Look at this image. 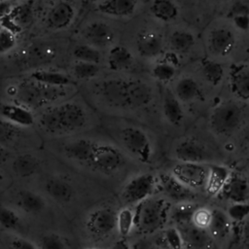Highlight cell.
Listing matches in <instances>:
<instances>
[{
    "instance_id": "83f0119b",
    "label": "cell",
    "mask_w": 249,
    "mask_h": 249,
    "mask_svg": "<svg viewBox=\"0 0 249 249\" xmlns=\"http://www.w3.org/2000/svg\"><path fill=\"white\" fill-rule=\"evenodd\" d=\"M24 75H26L27 77H29L34 81H37L39 83L49 85V86H53V87L74 86V82L68 73L59 69H55L53 67L35 69Z\"/></svg>"
},
{
    "instance_id": "6da1fadb",
    "label": "cell",
    "mask_w": 249,
    "mask_h": 249,
    "mask_svg": "<svg viewBox=\"0 0 249 249\" xmlns=\"http://www.w3.org/2000/svg\"><path fill=\"white\" fill-rule=\"evenodd\" d=\"M86 100L107 117L128 118L148 110L156 101V87L146 79L125 74L101 76L85 83Z\"/></svg>"
},
{
    "instance_id": "9c48e42d",
    "label": "cell",
    "mask_w": 249,
    "mask_h": 249,
    "mask_svg": "<svg viewBox=\"0 0 249 249\" xmlns=\"http://www.w3.org/2000/svg\"><path fill=\"white\" fill-rule=\"evenodd\" d=\"M84 43L103 52L114 46L117 40L115 28L104 19H93L87 22L80 30Z\"/></svg>"
},
{
    "instance_id": "bcb514c9",
    "label": "cell",
    "mask_w": 249,
    "mask_h": 249,
    "mask_svg": "<svg viewBox=\"0 0 249 249\" xmlns=\"http://www.w3.org/2000/svg\"><path fill=\"white\" fill-rule=\"evenodd\" d=\"M211 209L197 206L192 215L191 224L197 229L207 231L211 221Z\"/></svg>"
},
{
    "instance_id": "44dd1931",
    "label": "cell",
    "mask_w": 249,
    "mask_h": 249,
    "mask_svg": "<svg viewBox=\"0 0 249 249\" xmlns=\"http://www.w3.org/2000/svg\"><path fill=\"white\" fill-rule=\"evenodd\" d=\"M105 66L114 74H125L135 66L133 53L124 45L115 44L106 51L104 55Z\"/></svg>"
},
{
    "instance_id": "681fc988",
    "label": "cell",
    "mask_w": 249,
    "mask_h": 249,
    "mask_svg": "<svg viewBox=\"0 0 249 249\" xmlns=\"http://www.w3.org/2000/svg\"><path fill=\"white\" fill-rule=\"evenodd\" d=\"M13 156V151L0 145V167L5 163H8Z\"/></svg>"
},
{
    "instance_id": "1f68e13d",
    "label": "cell",
    "mask_w": 249,
    "mask_h": 249,
    "mask_svg": "<svg viewBox=\"0 0 249 249\" xmlns=\"http://www.w3.org/2000/svg\"><path fill=\"white\" fill-rule=\"evenodd\" d=\"M9 17L21 32L29 28L36 18V9L33 0H24L14 5Z\"/></svg>"
},
{
    "instance_id": "7a4b0ae2",
    "label": "cell",
    "mask_w": 249,
    "mask_h": 249,
    "mask_svg": "<svg viewBox=\"0 0 249 249\" xmlns=\"http://www.w3.org/2000/svg\"><path fill=\"white\" fill-rule=\"evenodd\" d=\"M100 124L94 108L84 95L71 97L35 113L34 128L39 135L51 140L85 133Z\"/></svg>"
},
{
    "instance_id": "60d3db41",
    "label": "cell",
    "mask_w": 249,
    "mask_h": 249,
    "mask_svg": "<svg viewBox=\"0 0 249 249\" xmlns=\"http://www.w3.org/2000/svg\"><path fill=\"white\" fill-rule=\"evenodd\" d=\"M21 227V219L17 210L10 206L0 205V228L8 231H17Z\"/></svg>"
},
{
    "instance_id": "484cf974",
    "label": "cell",
    "mask_w": 249,
    "mask_h": 249,
    "mask_svg": "<svg viewBox=\"0 0 249 249\" xmlns=\"http://www.w3.org/2000/svg\"><path fill=\"white\" fill-rule=\"evenodd\" d=\"M227 70L222 62L212 59L210 57H204L199 60L198 63V76L199 81L203 85L206 84L212 88L220 87L226 79Z\"/></svg>"
},
{
    "instance_id": "52a82bcc",
    "label": "cell",
    "mask_w": 249,
    "mask_h": 249,
    "mask_svg": "<svg viewBox=\"0 0 249 249\" xmlns=\"http://www.w3.org/2000/svg\"><path fill=\"white\" fill-rule=\"evenodd\" d=\"M238 33L229 19L211 25L205 35L208 57L221 62L222 59L232 55L238 43Z\"/></svg>"
},
{
    "instance_id": "8d00e7d4",
    "label": "cell",
    "mask_w": 249,
    "mask_h": 249,
    "mask_svg": "<svg viewBox=\"0 0 249 249\" xmlns=\"http://www.w3.org/2000/svg\"><path fill=\"white\" fill-rule=\"evenodd\" d=\"M176 228L182 235L185 246L192 248H203L211 241V236L207 231L197 229L191 223Z\"/></svg>"
},
{
    "instance_id": "ab89813d",
    "label": "cell",
    "mask_w": 249,
    "mask_h": 249,
    "mask_svg": "<svg viewBox=\"0 0 249 249\" xmlns=\"http://www.w3.org/2000/svg\"><path fill=\"white\" fill-rule=\"evenodd\" d=\"M197 205L193 201L176 203L174 206L171 205L168 219H170L176 225V227L189 224L191 223L192 215Z\"/></svg>"
},
{
    "instance_id": "ba28073f",
    "label": "cell",
    "mask_w": 249,
    "mask_h": 249,
    "mask_svg": "<svg viewBox=\"0 0 249 249\" xmlns=\"http://www.w3.org/2000/svg\"><path fill=\"white\" fill-rule=\"evenodd\" d=\"M124 163V153L116 143L95 139L90 158L87 164L88 166L102 173L111 174L119 171Z\"/></svg>"
},
{
    "instance_id": "ac0fdd59",
    "label": "cell",
    "mask_w": 249,
    "mask_h": 249,
    "mask_svg": "<svg viewBox=\"0 0 249 249\" xmlns=\"http://www.w3.org/2000/svg\"><path fill=\"white\" fill-rule=\"evenodd\" d=\"M208 169L209 165L205 163L178 162L170 173L183 185L193 190L204 186Z\"/></svg>"
},
{
    "instance_id": "cb8c5ba5",
    "label": "cell",
    "mask_w": 249,
    "mask_h": 249,
    "mask_svg": "<svg viewBox=\"0 0 249 249\" xmlns=\"http://www.w3.org/2000/svg\"><path fill=\"white\" fill-rule=\"evenodd\" d=\"M139 0H100L96 4L98 13L114 19L132 18L138 11Z\"/></svg>"
},
{
    "instance_id": "4316f807",
    "label": "cell",
    "mask_w": 249,
    "mask_h": 249,
    "mask_svg": "<svg viewBox=\"0 0 249 249\" xmlns=\"http://www.w3.org/2000/svg\"><path fill=\"white\" fill-rule=\"evenodd\" d=\"M166 44L169 52L180 57L193 51L196 44V38L195 34L187 28H174L168 34Z\"/></svg>"
},
{
    "instance_id": "9a60e30c",
    "label": "cell",
    "mask_w": 249,
    "mask_h": 249,
    "mask_svg": "<svg viewBox=\"0 0 249 249\" xmlns=\"http://www.w3.org/2000/svg\"><path fill=\"white\" fill-rule=\"evenodd\" d=\"M228 88L233 96L242 103L249 100V66L247 61L232 63L227 71Z\"/></svg>"
},
{
    "instance_id": "836d02e7",
    "label": "cell",
    "mask_w": 249,
    "mask_h": 249,
    "mask_svg": "<svg viewBox=\"0 0 249 249\" xmlns=\"http://www.w3.org/2000/svg\"><path fill=\"white\" fill-rule=\"evenodd\" d=\"M32 129L34 128L17 126L0 117V145L12 151V148L24 139Z\"/></svg>"
},
{
    "instance_id": "816d5d0a",
    "label": "cell",
    "mask_w": 249,
    "mask_h": 249,
    "mask_svg": "<svg viewBox=\"0 0 249 249\" xmlns=\"http://www.w3.org/2000/svg\"><path fill=\"white\" fill-rule=\"evenodd\" d=\"M4 179V174H3V171H2V169L0 168V183L2 182V180Z\"/></svg>"
},
{
    "instance_id": "3957f363",
    "label": "cell",
    "mask_w": 249,
    "mask_h": 249,
    "mask_svg": "<svg viewBox=\"0 0 249 249\" xmlns=\"http://www.w3.org/2000/svg\"><path fill=\"white\" fill-rule=\"evenodd\" d=\"M74 86L53 87L20 75L1 79L0 101L20 104L34 113L71 97Z\"/></svg>"
},
{
    "instance_id": "f907efd6",
    "label": "cell",
    "mask_w": 249,
    "mask_h": 249,
    "mask_svg": "<svg viewBox=\"0 0 249 249\" xmlns=\"http://www.w3.org/2000/svg\"><path fill=\"white\" fill-rule=\"evenodd\" d=\"M109 249H131V247L125 238H121L117 240Z\"/></svg>"
},
{
    "instance_id": "5bb4252c",
    "label": "cell",
    "mask_w": 249,
    "mask_h": 249,
    "mask_svg": "<svg viewBox=\"0 0 249 249\" xmlns=\"http://www.w3.org/2000/svg\"><path fill=\"white\" fill-rule=\"evenodd\" d=\"M76 17V9L68 0H56L44 16V25L49 31L57 32L67 29Z\"/></svg>"
},
{
    "instance_id": "e575fe53",
    "label": "cell",
    "mask_w": 249,
    "mask_h": 249,
    "mask_svg": "<svg viewBox=\"0 0 249 249\" xmlns=\"http://www.w3.org/2000/svg\"><path fill=\"white\" fill-rule=\"evenodd\" d=\"M45 191L51 198L59 203H68L74 196L72 186L64 179L58 177H53L47 180Z\"/></svg>"
},
{
    "instance_id": "74e56055",
    "label": "cell",
    "mask_w": 249,
    "mask_h": 249,
    "mask_svg": "<svg viewBox=\"0 0 249 249\" xmlns=\"http://www.w3.org/2000/svg\"><path fill=\"white\" fill-rule=\"evenodd\" d=\"M71 55L73 60L89 62L93 64L101 65L104 62L103 52L88 45L84 42L77 43L71 50Z\"/></svg>"
},
{
    "instance_id": "6f0895ef",
    "label": "cell",
    "mask_w": 249,
    "mask_h": 249,
    "mask_svg": "<svg viewBox=\"0 0 249 249\" xmlns=\"http://www.w3.org/2000/svg\"><path fill=\"white\" fill-rule=\"evenodd\" d=\"M54 1H56V0H54Z\"/></svg>"
},
{
    "instance_id": "b9f144b4",
    "label": "cell",
    "mask_w": 249,
    "mask_h": 249,
    "mask_svg": "<svg viewBox=\"0 0 249 249\" xmlns=\"http://www.w3.org/2000/svg\"><path fill=\"white\" fill-rule=\"evenodd\" d=\"M116 229L123 238L126 237L134 229V213L129 206L123 207L117 212Z\"/></svg>"
},
{
    "instance_id": "ffe728a7",
    "label": "cell",
    "mask_w": 249,
    "mask_h": 249,
    "mask_svg": "<svg viewBox=\"0 0 249 249\" xmlns=\"http://www.w3.org/2000/svg\"><path fill=\"white\" fill-rule=\"evenodd\" d=\"M160 100L163 121L172 126L181 125L185 120V108L169 87L160 86Z\"/></svg>"
},
{
    "instance_id": "d6a6232c",
    "label": "cell",
    "mask_w": 249,
    "mask_h": 249,
    "mask_svg": "<svg viewBox=\"0 0 249 249\" xmlns=\"http://www.w3.org/2000/svg\"><path fill=\"white\" fill-rule=\"evenodd\" d=\"M231 172V171L225 165L210 164L206 181L203 186L206 194L210 196H218L228 181Z\"/></svg>"
},
{
    "instance_id": "30bf717a",
    "label": "cell",
    "mask_w": 249,
    "mask_h": 249,
    "mask_svg": "<svg viewBox=\"0 0 249 249\" xmlns=\"http://www.w3.org/2000/svg\"><path fill=\"white\" fill-rule=\"evenodd\" d=\"M157 176L152 173L138 174L129 179L124 186L121 194L122 200L127 206L136 205L154 196L157 191Z\"/></svg>"
},
{
    "instance_id": "8fae6325",
    "label": "cell",
    "mask_w": 249,
    "mask_h": 249,
    "mask_svg": "<svg viewBox=\"0 0 249 249\" xmlns=\"http://www.w3.org/2000/svg\"><path fill=\"white\" fill-rule=\"evenodd\" d=\"M173 155L178 162L207 164L213 158V153L209 147L194 136L180 138L174 145Z\"/></svg>"
},
{
    "instance_id": "d6986e66",
    "label": "cell",
    "mask_w": 249,
    "mask_h": 249,
    "mask_svg": "<svg viewBox=\"0 0 249 249\" xmlns=\"http://www.w3.org/2000/svg\"><path fill=\"white\" fill-rule=\"evenodd\" d=\"M172 92L183 106L193 104L203 98V85L195 76L183 74L172 82Z\"/></svg>"
},
{
    "instance_id": "4fadbf2b",
    "label": "cell",
    "mask_w": 249,
    "mask_h": 249,
    "mask_svg": "<svg viewBox=\"0 0 249 249\" xmlns=\"http://www.w3.org/2000/svg\"><path fill=\"white\" fill-rule=\"evenodd\" d=\"M166 43L163 35L157 30L142 29L135 36L134 49L138 56L145 59L155 61L164 53Z\"/></svg>"
},
{
    "instance_id": "d4e9b609",
    "label": "cell",
    "mask_w": 249,
    "mask_h": 249,
    "mask_svg": "<svg viewBox=\"0 0 249 249\" xmlns=\"http://www.w3.org/2000/svg\"><path fill=\"white\" fill-rule=\"evenodd\" d=\"M231 203L248 202L249 185L246 177L231 172V175L218 195Z\"/></svg>"
},
{
    "instance_id": "f35d334b",
    "label": "cell",
    "mask_w": 249,
    "mask_h": 249,
    "mask_svg": "<svg viewBox=\"0 0 249 249\" xmlns=\"http://www.w3.org/2000/svg\"><path fill=\"white\" fill-rule=\"evenodd\" d=\"M211 221L207 231L209 232L210 236L215 238H223L231 231V220L226 212L222 209H211Z\"/></svg>"
},
{
    "instance_id": "f1b7e54d",
    "label": "cell",
    "mask_w": 249,
    "mask_h": 249,
    "mask_svg": "<svg viewBox=\"0 0 249 249\" xmlns=\"http://www.w3.org/2000/svg\"><path fill=\"white\" fill-rule=\"evenodd\" d=\"M13 173L19 178H28L38 172L41 166L40 159L31 152H21L10 160Z\"/></svg>"
},
{
    "instance_id": "e0dca14e",
    "label": "cell",
    "mask_w": 249,
    "mask_h": 249,
    "mask_svg": "<svg viewBox=\"0 0 249 249\" xmlns=\"http://www.w3.org/2000/svg\"><path fill=\"white\" fill-rule=\"evenodd\" d=\"M117 212L109 206L93 210L86 220V229L95 237H105L116 229Z\"/></svg>"
},
{
    "instance_id": "d590c367",
    "label": "cell",
    "mask_w": 249,
    "mask_h": 249,
    "mask_svg": "<svg viewBox=\"0 0 249 249\" xmlns=\"http://www.w3.org/2000/svg\"><path fill=\"white\" fill-rule=\"evenodd\" d=\"M68 74L73 82L88 83L102 76V65L73 60Z\"/></svg>"
},
{
    "instance_id": "7c38bea8",
    "label": "cell",
    "mask_w": 249,
    "mask_h": 249,
    "mask_svg": "<svg viewBox=\"0 0 249 249\" xmlns=\"http://www.w3.org/2000/svg\"><path fill=\"white\" fill-rule=\"evenodd\" d=\"M95 139L96 138L82 133L57 140H60L59 150L65 159L87 165L90 158Z\"/></svg>"
},
{
    "instance_id": "5b68a950",
    "label": "cell",
    "mask_w": 249,
    "mask_h": 249,
    "mask_svg": "<svg viewBox=\"0 0 249 249\" xmlns=\"http://www.w3.org/2000/svg\"><path fill=\"white\" fill-rule=\"evenodd\" d=\"M247 104L236 99H225L211 108L208 127L217 137L229 138L234 135L247 122Z\"/></svg>"
},
{
    "instance_id": "7dc6e473",
    "label": "cell",
    "mask_w": 249,
    "mask_h": 249,
    "mask_svg": "<svg viewBox=\"0 0 249 249\" xmlns=\"http://www.w3.org/2000/svg\"><path fill=\"white\" fill-rule=\"evenodd\" d=\"M229 219L231 221L240 223L243 222L249 214V204L248 202H237L231 203L226 211Z\"/></svg>"
},
{
    "instance_id": "4dcf8cb0",
    "label": "cell",
    "mask_w": 249,
    "mask_h": 249,
    "mask_svg": "<svg viewBox=\"0 0 249 249\" xmlns=\"http://www.w3.org/2000/svg\"><path fill=\"white\" fill-rule=\"evenodd\" d=\"M16 205L20 211L35 215L41 213L46 208L47 203L40 194L31 190L22 189L16 196Z\"/></svg>"
},
{
    "instance_id": "7bdbcfd3",
    "label": "cell",
    "mask_w": 249,
    "mask_h": 249,
    "mask_svg": "<svg viewBox=\"0 0 249 249\" xmlns=\"http://www.w3.org/2000/svg\"><path fill=\"white\" fill-rule=\"evenodd\" d=\"M19 43V36L0 26V56L12 53Z\"/></svg>"
},
{
    "instance_id": "277c9868",
    "label": "cell",
    "mask_w": 249,
    "mask_h": 249,
    "mask_svg": "<svg viewBox=\"0 0 249 249\" xmlns=\"http://www.w3.org/2000/svg\"><path fill=\"white\" fill-rule=\"evenodd\" d=\"M117 141V145L135 160L149 164L155 154V145L149 131L137 122L127 118L106 117L100 119Z\"/></svg>"
},
{
    "instance_id": "7402d4cb",
    "label": "cell",
    "mask_w": 249,
    "mask_h": 249,
    "mask_svg": "<svg viewBox=\"0 0 249 249\" xmlns=\"http://www.w3.org/2000/svg\"><path fill=\"white\" fill-rule=\"evenodd\" d=\"M179 57L168 52L154 61L150 73L152 79L160 86H167L173 82L178 73Z\"/></svg>"
},
{
    "instance_id": "8992f818",
    "label": "cell",
    "mask_w": 249,
    "mask_h": 249,
    "mask_svg": "<svg viewBox=\"0 0 249 249\" xmlns=\"http://www.w3.org/2000/svg\"><path fill=\"white\" fill-rule=\"evenodd\" d=\"M171 203L161 196H151L135 205L134 229L141 234H152L165 226L169 220Z\"/></svg>"
},
{
    "instance_id": "f6af8a7d",
    "label": "cell",
    "mask_w": 249,
    "mask_h": 249,
    "mask_svg": "<svg viewBox=\"0 0 249 249\" xmlns=\"http://www.w3.org/2000/svg\"><path fill=\"white\" fill-rule=\"evenodd\" d=\"M162 241L169 249H184V241L179 230L176 227H170L163 231Z\"/></svg>"
},
{
    "instance_id": "ee69618b",
    "label": "cell",
    "mask_w": 249,
    "mask_h": 249,
    "mask_svg": "<svg viewBox=\"0 0 249 249\" xmlns=\"http://www.w3.org/2000/svg\"><path fill=\"white\" fill-rule=\"evenodd\" d=\"M37 247L38 249H67V243L58 233L48 232L40 237Z\"/></svg>"
},
{
    "instance_id": "db71d44e",
    "label": "cell",
    "mask_w": 249,
    "mask_h": 249,
    "mask_svg": "<svg viewBox=\"0 0 249 249\" xmlns=\"http://www.w3.org/2000/svg\"><path fill=\"white\" fill-rule=\"evenodd\" d=\"M0 94H1V79H0Z\"/></svg>"
},
{
    "instance_id": "2e32d148",
    "label": "cell",
    "mask_w": 249,
    "mask_h": 249,
    "mask_svg": "<svg viewBox=\"0 0 249 249\" xmlns=\"http://www.w3.org/2000/svg\"><path fill=\"white\" fill-rule=\"evenodd\" d=\"M164 198L175 203L193 201L196 198V193L179 182L171 173H161L157 176V189Z\"/></svg>"
},
{
    "instance_id": "9f6ffc18",
    "label": "cell",
    "mask_w": 249,
    "mask_h": 249,
    "mask_svg": "<svg viewBox=\"0 0 249 249\" xmlns=\"http://www.w3.org/2000/svg\"><path fill=\"white\" fill-rule=\"evenodd\" d=\"M17 1H18V2H21V1H24V0H17Z\"/></svg>"
},
{
    "instance_id": "603a6c76",
    "label": "cell",
    "mask_w": 249,
    "mask_h": 249,
    "mask_svg": "<svg viewBox=\"0 0 249 249\" xmlns=\"http://www.w3.org/2000/svg\"><path fill=\"white\" fill-rule=\"evenodd\" d=\"M0 117L17 126L34 128L35 113L20 104L0 101Z\"/></svg>"
},
{
    "instance_id": "c3c4849f",
    "label": "cell",
    "mask_w": 249,
    "mask_h": 249,
    "mask_svg": "<svg viewBox=\"0 0 249 249\" xmlns=\"http://www.w3.org/2000/svg\"><path fill=\"white\" fill-rule=\"evenodd\" d=\"M9 249H38V247L29 239L17 235L10 240Z\"/></svg>"
},
{
    "instance_id": "11a10c76",
    "label": "cell",
    "mask_w": 249,
    "mask_h": 249,
    "mask_svg": "<svg viewBox=\"0 0 249 249\" xmlns=\"http://www.w3.org/2000/svg\"><path fill=\"white\" fill-rule=\"evenodd\" d=\"M86 249H98V248H86Z\"/></svg>"
},
{
    "instance_id": "f546056e",
    "label": "cell",
    "mask_w": 249,
    "mask_h": 249,
    "mask_svg": "<svg viewBox=\"0 0 249 249\" xmlns=\"http://www.w3.org/2000/svg\"><path fill=\"white\" fill-rule=\"evenodd\" d=\"M149 13L159 22L171 23L179 18L180 9L174 0H151Z\"/></svg>"
},
{
    "instance_id": "f5cc1de1",
    "label": "cell",
    "mask_w": 249,
    "mask_h": 249,
    "mask_svg": "<svg viewBox=\"0 0 249 249\" xmlns=\"http://www.w3.org/2000/svg\"><path fill=\"white\" fill-rule=\"evenodd\" d=\"M222 1H231V2L233 3V2H235V1H239V0H222Z\"/></svg>"
}]
</instances>
